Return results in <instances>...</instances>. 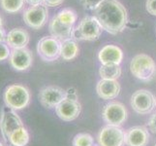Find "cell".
<instances>
[{"label":"cell","mask_w":156,"mask_h":146,"mask_svg":"<svg viewBox=\"0 0 156 146\" xmlns=\"http://www.w3.org/2000/svg\"><path fill=\"white\" fill-rule=\"evenodd\" d=\"M94 139L89 133H78L73 138V146H93Z\"/></svg>","instance_id":"cb8c5ba5"},{"label":"cell","mask_w":156,"mask_h":146,"mask_svg":"<svg viewBox=\"0 0 156 146\" xmlns=\"http://www.w3.org/2000/svg\"><path fill=\"white\" fill-rule=\"evenodd\" d=\"M11 66L17 71H25L27 70L33 62V56L28 49H15L11 52L9 58Z\"/></svg>","instance_id":"7c38bea8"},{"label":"cell","mask_w":156,"mask_h":146,"mask_svg":"<svg viewBox=\"0 0 156 146\" xmlns=\"http://www.w3.org/2000/svg\"><path fill=\"white\" fill-rule=\"evenodd\" d=\"M155 106H156V99H155Z\"/></svg>","instance_id":"d590c367"},{"label":"cell","mask_w":156,"mask_h":146,"mask_svg":"<svg viewBox=\"0 0 156 146\" xmlns=\"http://www.w3.org/2000/svg\"><path fill=\"white\" fill-rule=\"evenodd\" d=\"M98 143L100 146H123L125 143V133L120 127L107 125L98 133Z\"/></svg>","instance_id":"9c48e42d"},{"label":"cell","mask_w":156,"mask_h":146,"mask_svg":"<svg viewBox=\"0 0 156 146\" xmlns=\"http://www.w3.org/2000/svg\"><path fill=\"white\" fill-rule=\"evenodd\" d=\"M21 127H23V121L17 114L16 110L7 105L3 106L1 109V115H0V129L5 141L8 142V139L12 133Z\"/></svg>","instance_id":"5b68a950"},{"label":"cell","mask_w":156,"mask_h":146,"mask_svg":"<svg viewBox=\"0 0 156 146\" xmlns=\"http://www.w3.org/2000/svg\"><path fill=\"white\" fill-rule=\"evenodd\" d=\"M28 141L29 133L24 126L13 132L8 139V142L12 146H25L28 143Z\"/></svg>","instance_id":"44dd1931"},{"label":"cell","mask_w":156,"mask_h":146,"mask_svg":"<svg viewBox=\"0 0 156 146\" xmlns=\"http://www.w3.org/2000/svg\"><path fill=\"white\" fill-rule=\"evenodd\" d=\"M0 146H4V145H3V143H2L1 141H0Z\"/></svg>","instance_id":"836d02e7"},{"label":"cell","mask_w":156,"mask_h":146,"mask_svg":"<svg viewBox=\"0 0 156 146\" xmlns=\"http://www.w3.org/2000/svg\"><path fill=\"white\" fill-rule=\"evenodd\" d=\"M25 0H0L1 8L6 13L16 14L23 9Z\"/></svg>","instance_id":"603a6c76"},{"label":"cell","mask_w":156,"mask_h":146,"mask_svg":"<svg viewBox=\"0 0 156 146\" xmlns=\"http://www.w3.org/2000/svg\"><path fill=\"white\" fill-rule=\"evenodd\" d=\"M103 28L95 16L83 18L78 26L74 28L71 38L75 41H95L97 40Z\"/></svg>","instance_id":"7a4b0ae2"},{"label":"cell","mask_w":156,"mask_h":146,"mask_svg":"<svg viewBox=\"0 0 156 146\" xmlns=\"http://www.w3.org/2000/svg\"><path fill=\"white\" fill-rule=\"evenodd\" d=\"M0 28H3V19L1 16H0Z\"/></svg>","instance_id":"d6a6232c"},{"label":"cell","mask_w":156,"mask_h":146,"mask_svg":"<svg viewBox=\"0 0 156 146\" xmlns=\"http://www.w3.org/2000/svg\"><path fill=\"white\" fill-rule=\"evenodd\" d=\"M79 46L78 43L72 38L61 41V58L64 61H72L76 58L79 55Z\"/></svg>","instance_id":"d6986e66"},{"label":"cell","mask_w":156,"mask_h":146,"mask_svg":"<svg viewBox=\"0 0 156 146\" xmlns=\"http://www.w3.org/2000/svg\"><path fill=\"white\" fill-rule=\"evenodd\" d=\"M104 1L105 0H80L83 6L85 9L93 10V11H95L96 9H97V7L99 6V5Z\"/></svg>","instance_id":"d4e9b609"},{"label":"cell","mask_w":156,"mask_h":146,"mask_svg":"<svg viewBox=\"0 0 156 146\" xmlns=\"http://www.w3.org/2000/svg\"><path fill=\"white\" fill-rule=\"evenodd\" d=\"M103 120L110 126L120 127L125 123L128 117L126 107L120 102H110L108 103L102 112Z\"/></svg>","instance_id":"52a82bcc"},{"label":"cell","mask_w":156,"mask_h":146,"mask_svg":"<svg viewBox=\"0 0 156 146\" xmlns=\"http://www.w3.org/2000/svg\"><path fill=\"white\" fill-rule=\"evenodd\" d=\"M146 9L148 14L156 16V0H147Z\"/></svg>","instance_id":"4316f807"},{"label":"cell","mask_w":156,"mask_h":146,"mask_svg":"<svg viewBox=\"0 0 156 146\" xmlns=\"http://www.w3.org/2000/svg\"><path fill=\"white\" fill-rule=\"evenodd\" d=\"M25 2H27L30 6H38L44 4V0H25Z\"/></svg>","instance_id":"4dcf8cb0"},{"label":"cell","mask_w":156,"mask_h":146,"mask_svg":"<svg viewBox=\"0 0 156 146\" xmlns=\"http://www.w3.org/2000/svg\"><path fill=\"white\" fill-rule=\"evenodd\" d=\"M93 146H100V145H97V144H93Z\"/></svg>","instance_id":"e575fe53"},{"label":"cell","mask_w":156,"mask_h":146,"mask_svg":"<svg viewBox=\"0 0 156 146\" xmlns=\"http://www.w3.org/2000/svg\"><path fill=\"white\" fill-rule=\"evenodd\" d=\"M149 142V133L144 127H133L125 132L127 146H147Z\"/></svg>","instance_id":"5bb4252c"},{"label":"cell","mask_w":156,"mask_h":146,"mask_svg":"<svg viewBox=\"0 0 156 146\" xmlns=\"http://www.w3.org/2000/svg\"><path fill=\"white\" fill-rule=\"evenodd\" d=\"M66 99H72V100H78V96L76 90L73 88H70L66 91Z\"/></svg>","instance_id":"f546056e"},{"label":"cell","mask_w":156,"mask_h":146,"mask_svg":"<svg viewBox=\"0 0 156 146\" xmlns=\"http://www.w3.org/2000/svg\"><path fill=\"white\" fill-rule=\"evenodd\" d=\"M49 18L47 6L38 5V6H30L23 12V21L29 28L33 29H40L45 25Z\"/></svg>","instance_id":"30bf717a"},{"label":"cell","mask_w":156,"mask_h":146,"mask_svg":"<svg viewBox=\"0 0 156 146\" xmlns=\"http://www.w3.org/2000/svg\"><path fill=\"white\" fill-rule=\"evenodd\" d=\"M131 106L134 111L141 115H147L155 107V97L151 92L139 90L131 96Z\"/></svg>","instance_id":"ba28073f"},{"label":"cell","mask_w":156,"mask_h":146,"mask_svg":"<svg viewBox=\"0 0 156 146\" xmlns=\"http://www.w3.org/2000/svg\"><path fill=\"white\" fill-rule=\"evenodd\" d=\"M154 146H156V144H155V145H154Z\"/></svg>","instance_id":"8d00e7d4"},{"label":"cell","mask_w":156,"mask_h":146,"mask_svg":"<svg viewBox=\"0 0 156 146\" xmlns=\"http://www.w3.org/2000/svg\"><path fill=\"white\" fill-rule=\"evenodd\" d=\"M148 128L153 133H156V112L153 113L148 121Z\"/></svg>","instance_id":"83f0119b"},{"label":"cell","mask_w":156,"mask_h":146,"mask_svg":"<svg viewBox=\"0 0 156 146\" xmlns=\"http://www.w3.org/2000/svg\"><path fill=\"white\" fill-rule=\"evenodd\" d=\"M10 47L7 45V43L5 42H0V62L6 61L7 58H10L11 55Z\"/></svg>","instance_id":"484cf974"},{"label":"cell","mask_w":156,"mask_h":146,"mask_svg":"<svg viewBox=\"0 0 156 146\" xmlns=\"http://www.w3.org/2000/svg\"><path fill=\"white\" fill-rule=\"evenodd\" d=\"M39 100L47 108H56L66 99V91L58 86H48L39 92Z\"/></svg>","instance_id":"8fae6325"},{"label":"cell","mask_w":156,"mask_h":146,"mask_svg":"<svg viewBox=\"0 0 156 146\" xmlns=\"http://www.w3.org/2000/svg\"><path fill=\"white\" fill-rule=\"evenodd\" d=\"M57 116L63 121L71 122L76 120L82 111V105L78 100L65 99L55 108Z\"/></svg>","instance_id":"4fadbf2b"},{"label":"cell","mask_w":156,"mask_h":146,"mask_svg":"<svg viewBox=\"0 0 156 146\" xmlns=\"http://www.w3.org/2000/svg\"><path fill=\"white\" fill-rule=\"evenodd\" d=\"M96 92L102 99H114L120 93V85L117 80L101 79L96 85Z\"/></svg>","instance_id":"9a60e30c"},{"label":"cell","mask_w":156,"mask_h":146,"mask_svg":"<svg viewBox=\"0 0 156 146\" xmlns=\"http://www.w3.org/2000/svg\"><path fill=\"white\" fill-rule=\"evenodd\" d=\"M6 33H5V30L3 28H0V42H4L6 41Z\"/></svg>","instance_id":"1f68e13d"},{"label":"cell","mask_w":156,"mask_h":146,"mask_svg":"<svg viewBox=\"0 0 156 146\" xmlns=\"http://www.w3.org/2000/svg\"><path fill=\"white\" fill-rule=\"evenodd\" d=\"M103 29L111 34H118L125 29L128 16L123 5L116 0H105L94 11Z\"/></svg>","instance_id":"6da1fadb"},{"label":"cell","mask_w":156,"mask_h":146,"mask_svg":"<svg viewBox=\"0 0 156 146\" xmlns=\"http://www.w3.org/2000/svg\"><path fill=\"white\" fill-rule=\"evenodd\" d=\"M130 71L137 79L148 82L156 75V63L151 57L146 54H140L132 58Z\"/></svg>","instance_id":"3957f363"},{"label":"cell","mask_w":156,"mask_h":146,"mask_svg":"<svg viewBox=\"0 0 156 146\" xmlns=\"http://www.w3.org/2000/svg\"><path fill=\"white\" fill-rule=\"evenodd\" d=\"M49 28H50V32L51 36L60 41L71 38L72 31L74 29V28H69V26H66L63 24H61L60 21L57 20L55 16L51 21Z\"/></svg>","instance_id":"ac0fdd59"},{"label":"cell","mask_w":156,"mask_h":146,"mask_svg":"<svg viewBox=\"0 0 156 146\" xmlns=\"http://www.w3.org/2000/svg\"><path fill=\"white\" fill-rule=\"evenodd\" d=\"M5 105L14 110H21L30 102V93L28 89L20 84L10 85L5 89L3 94Z\"/></svg>","instance_id":"277c9868"},{"label":"cell","mask_w":156,"mask_h":146,"mask_svg":"<svg viewBox=\"0 0 156 146\" xmlns=\"http://www.w3.org/2000/svg\"><path fill=\"white\" fill-rule=\"evenodd\" d=\"M29 42V34L28 32L23 28H13L11 29L6 36L7 45L15 49H23L26 48Z\"/></svg>","instance_id":"e0dca14e"},{"label":"cell","mask_w":156,"mask_h":146,"mask_svg":"<svg viewBox=\"0 0 156 146\" xmlns=\"http://www.w3.org/2000/svg\"><path fill=\"white\" fill-rule=\"evenodd\" d=\"M99 75L101 79L117 80L121 75V67L119 64H102Z\"/></svg>","instance_id":"ffe728a7"},{"label":"cell","mask_w":156,"mask_h":146,"mask_svg":"<svg viewBox=\"0 0 156 146\" xmlns=\"http://www.w3.org/2000/svg\"><path fill=\"white\" fill-rule=\"evenodd\" d=\"M55 17L61 24H63L66 26H69V28H74V25L76 24L77 19H78L76 11L71 8H65V9L60 10L56 14Z\"/></svg>","instance_id":"7402d4cb"},{"label":"cell","mask_w":156,"mask_h":146,"mask_svg":"<svg viewBox=\"0 0 156 146\" xmlns=\"http://www.w3.org/2000/svg\"><path fill=\"white\" fill-rule=\"evenodd\" d=\"M98 58L102 64H120L123 52L115 45H106L99 51Z\"/></svg>","instance_id":"2e32d148"},{"label":"cell","mask_w":156,"mask_h":146,"mask_svg":"<svg viewBox=\"0 0 156 146\" xmlns=\"http://www.w3.org/2000/svg\"><path fill=\"white\" fill-rule=\"evenodd\" d=\"M64 2V0H44V5L48 7H57Z\"/></svg>","instance_id":"f1b7e54d"},{"label":"cell","mask_w":156,"mask_h":146,"mask_svg":"<svg viewBox=\"0 0 156 146\" xmlns=\"http://www.w3.org/2000/svg\"><path fill=\"white\" fill-rule=\"evenodd\" d=\"M37 53L44 62H55L61 56V41L52 36H45L38 42Z\"/></svg>","instance_id":"8992f818"}]
</instances>
